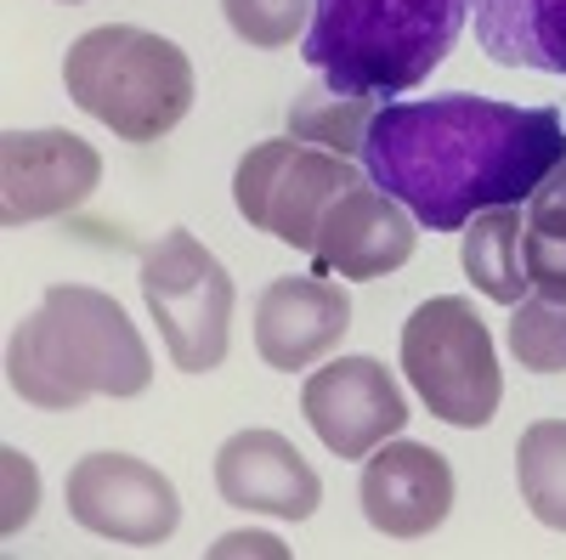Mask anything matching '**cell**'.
Instances as JSON below:
<instances>
[{
	"label": "cell",
	"instance_id": "obj_8",
	"mask_svg": "<svg viewBox=\"0 0 566 560\" xmlns=\"http://www.w3.org/2000/svg\"><path fill=\"white\" fill-rule=\"evenodd\" d=\"M69 516L114 543L159 549L181 527V498L170 476L130 453H85L69 471Z\"/></svg>",
	"mask_w": 566,
	"mask_h": 560
},
{
	"label": "cell",
	"instance_id": "obj_5",
	"mask_svg": "<svg viewBox=\"0 0 566 560\" xmlns=\"http://www.w3.org/2000/svg\"><path fill=\"white\" fill-rule=\"evenodd\" d=\"M402 373L442 425L482 431L504 402V368L488 323L459 295L424 300L402 323Z\"/></svg>",
	"mask_w": 566,
	"mask_h": 560
},
{
	"label": "cell",
	"instance_id": "obj_22",
	"mask_svg": "<svg viewBox=\"0 0 566 560\" xmlns=\"http://www.w3.org/2000/svg\"><path fill=\"white\" fill-rule=\"evenodd\" d=\"M7 487H12V498H7V521H0V527H7V538L34 516V493H40V476H34V464L23 458V453H12L7 447Z\"/></svg>",
	"mask_w": 566,
	"mask_h": 560
},
{
	"label": "cell",
	"instance_id": "obj_6",
	"mask_svg": "<svg viewBox=\"0 0 566 560\" xmlns=\"http://www.w3.org/2000/svg\"><path fill=\"white\" fill-rule=\"evenodd\" d=\"M142 300H148L159 340L181 373H210L232 340V277L227 266L193 239L170 226L142 250Z\"/></svg>",
	"mask_w": 566,
	"mask_h": 560
},
{
	"label": "cell",
	"instance_id": "obj_14",
	"mask_svg": "<svg viewBox=\"0 0 566 560\" xmlns=\"http://www.w3.org/2000/svg\"><path fill=\"white\" fill-rule=\"evenodd\" d=\"M216 487L227 504L261 509L277 521H306L323 504V482L301 458V447L277 431H239L216 453Z\"/></svg>",
	"mask_w": 566,
	"mask_h": 560
},
{
	"label": "cell",
	"instance_id": "obj_1",
	"mask_svg": "<svg viewBox=\"0 0 566 560\" xmlns=\"http://www.w3.org/2000/svg\"><path fill=\"white\" fill-rule=\"evenodd\" d=\"M560 154L566 130L555 108H522L499 97H386L368 125L363 170L380 193L408 204L419 226L464 232L482 210L527 204Z\"/></svg>",
	"mask_w": 566,
	"mask_h": 560
},
{
	"label": "cell",
	"instance_id": "obj_20",
	"mask_svg": "<svg viewBox=\"0 0 566 560\" xmlns=\"http://www.w3.org/2000/svg\"><path fill=\"white\" fill-rule=\"evenodd\" d=\"M510 351L527 373H566V300L522 295L510 311Z\"/></svg>",
	"mask_w": 566,
	"mask_h": 560
},
{
	"label": "cell",
	"instance_id": "obj_9",
	"mask_svg": "<svg viewBox=\"0 0 566 560\" xmlns=\"http://www.w3.org/2000/svg\"><path fill=\"white\" fill-rule=\"evenodd\" d=\"M103 181V154L74 130H7L0 136V221L29 226L80 210Z\"/></svg>",
	"mask_w": 566,
	"mask_h": 560
},
{
	"label": "cell",
	"instance_id": "obj_18",
	"mask_svg": "<svg viewBox=\"0 0 566 560\" xmlns=\"http://www.w3.org/2000/svg\"><path fill=\"white\" fill-rule=\"evenodd\" d=\"M522 250H527L533 289L549 300H566V154L533 187L527 215H522Z\"/></svg>",
	"mask_w": 566,
	"mask_h": 560
},
{
	"label": "cell",
	"instance_id": "obj_12",
	"mask_svg": "<svg viewBox=\"0 0 566 560\" xmlns=\"http://www.w3.org/2000/svg\"><path fill=\"white\" fill-rule=\"evenodd\" d=\"M363 516L386 538H424L453 509V464L424 442H380L363 458Z\"/></svg>",
	"mask_w": 566,
	"mask_h": 560
},
{
	"label": "cell",
	"instance_id": "obj_23",
	"mask_svg": "<svg viewBox=\"0 0 566 560\" xmlns=\"http://www.w3.org/2000/svg\"><path fill=\"white\" fill-rule=\"evenodd\" d=\"M232 549H261V554H283V549H277V538H266V532H232V538H221V554H232Z\"/></svg>",
	"mask_w": 566,
	"mask_h": 560
},
{
	"label": "cell",
	"instance_id": "obj_13",
	"mask_svg": "<svg viewBox=\"0 0 566 560\" xmlns=\"http://www.w3.org/2000/svg\"><path fill=\"white\" fill-rule=\"evenodd\" d=\"M352 329V295L335 277H272L255 306V351L277 373L323 362Z\"/></svg>",
	"mask_w": 566,
	"mask_h": 560
},
{
	"label": "cell",
	"instance_id": "obj_15",
	"mask_svg": "<svg viewBox=\"0 0 566 560\" xmlns=\"http://www.w3.org/2000/svg\"><path fill=\"white\" fill-rule=\"evenodd\" d=\"M470 18L499 68L566 74V0H470Z\"/></svg>",
	"mask_w": 566,
	"mask_h": 560
},
{
	"label": "cell",
	"instance_id": "obj_17",
	"mask_svg": "<svg viewBox=\"0 0 566 560\" xmlns=\"http://www.w3.org/2000/svg\"><path fill=\"white\" fill-rule=\"evenodd\" d=\"M380 103L386 97H363V91H335V85H306L295 97V108H290V136L352 159V154H363Z\"/></svg>",
	"mask_w": 566,
	"mask_h": 560
},
{
	"label": "cell",
	"instance_id": "obj_11",
	"mask_svg": "<svg viewBox=\"0 0 566 560\" xmlns=\"http://www.w3.org/2000/svg\"><path fill=\"white\" fill-rule=\"evenodd\" d=\"M413 244H419V221L408 215V204L380 193L374 181H357L328 204V215L317 226V244H312V272L374 284V277L408 266Z\"/></svg>",
	"mask_w": 566,
	"mask_h": 560
},
{
	"label": "cell",
	"instance_id": "obj_3",
	"mask_svg": "<svg viewBox=\"0 0 566 560\" xmlns=\"http://www.w3.org/2000/svg\"><path fill=\"white\" fill-rule=\"evenodd\" d=\"M464 18L470 0H312L301 57L335 91L397 97L448 63Z\"/></svg>",
	"mask_w": 566,
	"mask_h": 560
},
{
	"label": "cell",
	"instance_id": "obj_2",
	"mask_svg": "<svg viewBox=\"0 0 566 560\" xmlns=\"http://www.w3.org/2000/svg\"><path fill=\"white\" fill-rule=\"evenodd\" d=\"M7 380L29 408L74 413L91 397H142L154 385V357L114 295L52 284L7 346Z\"/></svg>",
	"mask_w": 566,
	"mask_h": 560
},
{
	"label": "cell",
	"instance_id": "obj_4",
	"mask_svg": "<svg viewBox=\"0 0 566 560\" xmlns=\"http://www.w3.org/2000/svg\"><path fill=\"white\" fill-rule=\"evenodd\" d=\"M63 85L74 108L103 119L114 136H125L136 148L170 136L193 108V63H187V52L136 23L85 29L63 57Z\"/></svg>",
	"mask_w": 566,
	"mask_h": 560
},
{
	"label": "cell",
	"instance_id": "obj_24",
	"mask_svg": "<svg viewBox=\"0 0 566 560\" xmlns=\"http://www.w3.org/2000/svg\"><path fill=\"white\" fill-rule=\"evenodd\" d=\"M63 7H80V0H63Z\"/></svg>",
	"mask_w": 566,
	"mask_h": 560
},
{
	"label": "cell",
	"instance_id": "obj_19",
	"mask_svg": "<svg viewBox=\"0 0 566 560\" xmlns=\"http://www.w3.org/2000/svg\"><path fill=\"white\" fill-rule=\"evenodd\" d=\"M515 487H522L527 509L566 532V419H538L515 442Z\"/></svg>",
	"mask_w": 566,
	"mask_h": 560
},
{
	"label": "cell",
	"instance_id": "obj_21",
	"mask_svg": "<svg viewBox=\"0 0 566 560\" xmlns=\"http://www.w3.org/2000/svg\"><path fill=\"white\" fill-rule=\"evenodd\" d=\"M221 12L232 34L244 45H261V52H283L312 29V0H221Z\"/></svg>",
	"mask_w": 566,
	"mask_h": 560
},
{
	"label": "cell",
	"instance_id": "obj_16",
	"mask_svg": "<svg viewBox=\"0 0 566 560\" xmlns=\"http://www.w3.org/2000/svg\"><path fill=\"white\" fill-rule=\"evenodd\" d=\"M459 261H464V277L488 300L515 306V300H522V289L533 284V277H527V250H522V210H515V204L482 210L476 221L464 226Z\"/></svg>",
	"mask_w": 566,
	"mask_h": 560
},
{
	"label": "cell",
	"instance_id": "obj_10",
	"mask_svg": "<svg viewBox=\"0 0 566 560\" xmlns=\"http://www.w3.org/2000/svg\"><path fill=\"white\" fill-rule=\"evenodd\" d=\"M301 413L335 458H368L408 425L402 385L391 380V368L380 357L323 362L301 391Z\"/></svg>",
	"mask_w": 566,
	"mask_h": 560
},
{
	"label": "cell",
	"instance_id": "obj_7",
	"mask_svg": "<svg viewBox=\"0 0 566 560\" xmlns=\"http://www.w3.org/2000/svg\"><path fill=\"white\" fill-rule=\"evenodd\" d=\"M357 181L363 176L352 170V159L312 148L301 136H272V142H255L232 170V204L250 226L272 232L277 244L312 255L328 204Z\"/></svg>",
	"mask_w": 566,
	"mask_h": 560
}]
</instances>
